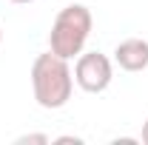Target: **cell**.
Listing matches in <instances>:
<instances>
[{
    "label": "cell",
    "mask_w": 148,
    "mask_h": 145,
    "mask_svg": "<svg viewBox=\"0 0 148 145\" xmlns=\"http://www.w3.org/2000/svg\"><path fill=\"white\" fill-rule=\"evenodd\" d=\"M32 91L40 108H63L74 91V71L69 68V60L57 57L54 51L37 54V60L32 63Z\"/></svg>",
    "instance_id": "cell-1"
},
{
    "label": "cell",
    "mask_w": 148,
    "mask_h": 145,
    "mask_svg": "<svg viewBox=\"0 0 148 145\" xmlns=\"http://www.w3.org/2000/svg\"><path fill=\"white\" fill-rule=\"evenodd\" d=\"M91 26L94 17L88 6L71 3V6L60 9V14L51 23V31H49V51H54L63 60H74L77 54H83V49L91 37Z\"/></svg>",
    "instance_id": "cell-2"
},
{
    "label": "cell",
    "mask_w": 148,
    "mask_h": 145,
    "mask_svg": "<svg viewBox=\"0 0 148 145\" xmlns=\"http://www.w3.org/2000/svg\"><path fill=\"white\" fill-rule=\"evenodd\" d=\"M114 80V63L100 51H83L74 63V83L88 94H103Z\"/></svg>",
    "instance_id": "cell-3"
},
{
    "label": "cell",
    "mask_w": 148,
    "mask_h": 145,
    "mask_svg": "<svg viewBox=\"0 0 148 145\" xmlns=\"http://www.w3.org/2000/svg\"><path fill=\"white\" fill-rule=\"evenodd\" d=\"M114 63H117L123 71H131V74L148 68V40L128 37V40L117 43V49H114Z\"/></svg>",
    "instance_id": "cell-4"
},
{
    "label": "cell",
    "mask_w": 148,
    "mask_h": 145,
    "mask_svg": "<svg viewBox=\"0 0 148 145\" xmlns=\"http://www.w3.org/2000/svg\"><path fill=\"white\" fill-rule=\"evenodd\" d=\"M17 142L20 145H23V142H40V145H46V142H51V140H49L46 134H29V137H20Z\"/></svg>",
    "instance_id": "cell-5"
},
{
    "label": "cell",
    "mask_w": 148,
    "mask_h": 145,
    "mask_svg": "<svg viewBox=\"0 0 148 145\" xmlns=\"http://www.w3.org/2000/svg\"><path fill=\"white\" fill-rule=\"evenodd\" d=\"M57 142H60V145H66V142H74V145H83V140H80V137H57Z\"/></svg>",
    "instance_id": "cell-6"
},
{
    "label": "cell",
    "mask_w": 148,
    "mask_h": 145,
    "mask_svg": "<svg viewBox=\"0 0 148 145\" xmlns=\"http://www.w3.org/2000/svg\"><path fill=\"white\" fill-rule=\"evenodd\" d=\"M143 142L148 145V120H145V122H143Z\"/></svg>",
    "instance_id": "cell-7"
},
{
    "label": "cell",
    "mask_w": 148,
    "mask_h": 145,
    "mask_svg": "<svg viewBox=\"0 0 148 145\" xmlns=\"http://www.w3.org/2000/svg\"><path fill=\"white\" fill-rule=\"evenodd\" d=\"M12 3H32V0H12Z\"/></svg>",
    "instance_id": "cell-8"
},
{
    "label": "cell",
    "mask_w": 148,
    "mask_h": 145,
    "mask_svg": "<svg viewBox=\"0 0 148 145\" xmlns=\"http://www.w3.org/2000/svg\"><path fill=\"white\" fill-rule=\"evenodd\" d=\"M0 40H3V29H0Z\"/></svg>",
    "instance_id": "cell-9"
}]
</instances>
